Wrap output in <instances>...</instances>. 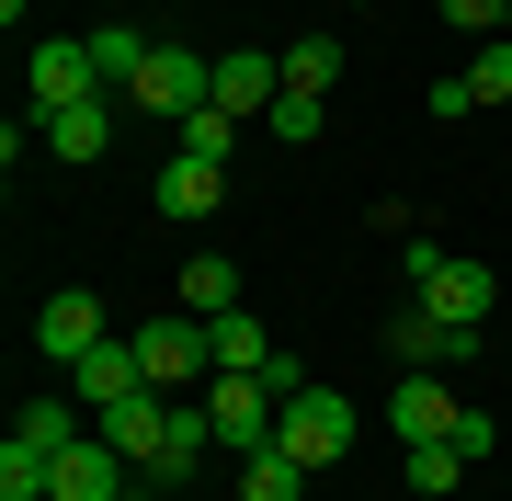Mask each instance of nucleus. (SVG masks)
I'll return each mask as SVG.
<instances>
[{
	"label": "nucleus",
	"mask_w": 512,
	"mask_h": 501,
	"mask_svg": "<svg viewBox=\"0 0 512 501\" xmlns=\"http://www.w3.org/2000/svg\"><path fill=\"white\" fill-rule=\"evenodd\" d=\"M456 479H467V456H456V445H410V490H421V501H444Z\"/></svg>",
	"instance_id": "5701e85b"
},
{
	"label": "nucleus",
	"mask_w": 512,
	"mask_h": 501,
	"mask_svg": "<svg viewBox=\"0 0 512 501\" xmlns=\"http://www.w3.org/2000/svg\"><path fill=\"white\" fill-rule=\"evenodd\" d=\"M35 137L57 160H103L114 149V103H69V114H35Z\"/></svg>",
	"instance_id": "dca6fc26"
},
{
	"label": "nucleus",
	"mask_w": 512,
	"mask_h": 501,
	"mask_svg": "<svg viewBox=\"0 0 512 501\" xmlns=\"http://www.w3.org/2000/svg\"><path fill=\"white\" fill-rule=\"evenodd\" d=\"M183 149H194V160H228V149H239V114H217V103L183 114Z\"/></svg>",
	"instance_id": "393cba45"
},
{
	"label": "nucleus",
	"mask_w": 512,
	"mask_h": 501,
	"mask_svg": "<svg viewBox=\"0 0 512 501\" xmlns=\"http://www.w3.org/2000/svg\"><path fill=\"white\" fill-rule=\"evenodd\" d=\"M205 456H217V422H205V399H194V410H171V433H160V456H148L137 479H148V490L171 501V490H183V479H194Z\"/></svg>",
	"instance_id": "1a4fd4ad"
},
{
	"label": "nucleus",
	"mask_w": 512,
	"mask_h": 501,
	"mask_svg": "<svg viewBox=\"0 0 512 501\" xmlns=\"http://www.w3.org/2000/svg\"><path fill=\"white\" fill-rule=\"evenodd\" d=\"M126 103L137 114H171V126H183V114H205V103H217V57H194V46H148V69L126 80Z\"/></svg>",
	"instance_id": "f257e3e1"
},
{
	"label": "nucleus",
	"mask_w": 512,
	"mask_h": 501,
	"mask_svg": "<svg viewBox=\"0 0 512 501\" xmlns=\"http://www.w3.org/2000/svg\"><path fill=\"white\" fill-rule=\"evenodd\" d=\"M69 388H80V410H114V399H137V388H148V365H137V331H126V342H92V353L69 365Z\"/></svg>",
	"instance_id": "f8f14e48"
},
{
	"label": "nucleus",
	"mask_w": 512,
	"mask_h": 501,
	"mask_svg": "<svg viewBox=\"0 0 512 501\" xmlns=\"http://www.w3.org/2000/svg\"><path fill=\"white\" fill-rule=\"evenodd\" d=\"M92 342H103V297H92V285H57V297L35 308V353H57V365H80Z\"/></svg>",
	"instance_id": "0eeeda50"
},
{
	"label": "nucleus",
	"mask_w": 512,
	"mask_h": 501,
	"mask_svg": "<svg viewBox=\"0 0 512 501\" xmlns=\"http://www.w3.org/2000/svg\"><path fill=\"white\" fill-rule=\"evenodd\" d=\"M444 445H456V456L478 467V456H490V445H501V433H490V410H456V433H444Z\"/></svg>",
	"instance_id": "cd10ccee"
},
{
	"label": "nucleus",
	"mask_w": 512,
	"mask_h": 501,
	"mask_svg": "<svg viewBox=\"0 0 512 501\" xmlns=\"http://www.w3.org/2000/svg\"><path fill=\"white\" fill-rule=\"evenodd\" d=\"M148 46H160V35H137V23H92V69H103V92L148 69Z\"/></svg>",
	"instance_id": "6ab92c4d"
},
{
	"label": "nucleus",
	"mask_w": 512,
	"mask_h": 501,
	"mask_svg": "<svg viewBox=\"0 0 512 501\" xmlns=\"http://www.w3.org/2000/svg\"><path fill=\"white\" fill-rule=\"evenodd\" d=\"M92 422H103V445L126 456V467H148V456H160V433H171V399H160V388H137V399L92 410Z\"/></svg>",
	"instance_id": "4468645a"
},
{
	"label": "nucleus",
	"mask_w": 512,
	"mask_h": 501,
	"mask_svg": "<svg viewBox=\"0 0 512 501\" xmlns=\"http://www.w3.org/2000/svg\"><path fill=\"white\" fill-rule=\"evenodd\" d=\"M387 353H399L410 376H444V365H456V353H478V342H467V331H444V319H433V308L410 297L399 319H387Z\"/></svg>",
	"instance_id": "9b49d317"
},
{
	"label": "nucleus",
	"mask_w": 512,
	"mask_h": 501,
	"mask_svg": "<svg viewBox=\"0 0 512 501\" xmlns=\"http://www.w3.org/2000/svg\"><path fill=\"white\" fill-rule=\"evenodd\" d=\"M126 501H160V490H148V479H137V490H126Z\"/></svg>",
	"instance_id": "c85d7f7f"
},
{
	"label": "nucleus",
	"mask_w": 512,
	"mask_h": 501,
	"mask_svg": "<svg viewBox=\"0 0 512 501\" xmlns=\"http://www.w3.org/2000/svg\"><path fill=\"white\" fill-rule=\"evenodd\" d=\"M501 12H512V0H444V23H456V35H501Z\"/></svg>",
	"instance_id": "bb28decb"
},
{
	"label": "nucleus",
	"mask_w": 512,
	"mask_h": 501,
	"mask_svg": "<svg viewBox=\"0 0 512 501\" xmlns=\"http://www.w3.org/2000/svg\"><path fill=\"white\" fill-rule=\"evenodd\" d=\"M308 490V467H296L285 445H262V456H239V501H296Z\"/></svg>",
	"instance_id": "a211bd4d"
},
{
	"label": "nucleus",
	"mask_w": 512,
	"mask_h": 501,
	"mask_svg": "<svg viewBox=\"0 0 512 501\" xmlns=\"http://www.w3.org/2000/svg\"><path fill=\"white\" fill-rule=\"evenodd\" d=\"M205 331H217V376H262V365H274V331H262L251 308H228V319H205Z\"/></svg>",
	"instance_id": "f3484780"
},
{
	"label": "nucleus",
	"mask_w": 512,
	"mask_h": 501,
	"mask_svg": "<svg viewBox=\"0 0 512 501\" xmlns=\"http://www.w3.org/2000/svg\"><path fill=\"white\" fill-rule=\"evenodd\" d=\"M12 433H23V445H46V456H69V445H80V399H23Z\"/></svg>",
	"instance_id": "412c9836"
},
{
	"label": "nucleus",
	"mask_w": 512,
	"mask_h": 501,
	"mask_svg": "<svg viewBox=\"0 0 512 501\" xmlns=\"http://www.w3.org/2000/svg\"><path fill=\"white\" fill-rule=\"evenodd\" d=\"M183 308H194V319H228V308H239V274H228L217 251H194V262H183Z\"/></svg>",
	"instance_id": "aec40b11"
},
{
	"label": "nucleus",
	"mask_w": 512,
	"mask_h": 501,
	"mask_svg": "<svg viewBox=\"0 0 512 501\" xmlns=\"http://www.w3.org/2000/svg\"><path fill=\"white\" fill-rule=\"evenodd\" d=\"M205 422H217V456H262L274 422H285V399H274V376H217L205 388Z\"/></svg>",
	"instance_id": "7ed1b4c3"
},
{
	"label": "nucleus",
	"mask_w": 512,
	"mask_h": 501,
	"mask_svg": "<svg viewBox=\"0 0 512 501\" xmlns=\"http://www.w3.org/2000/svg\"><path fill=\"white\" fill-rule=\"evenodd\" d=\"M137 365H148V388H194V376L205 365H217V331H205V319L194 308H171V319H148V331H137Z\"/></svg>",
	"instance_id": "20e7f679"
},
{
	"label": "nucleus",
	"mask_w": 512,
	"mask_h": 501,
	"mask_svg": "<svg viewBox=\"0 0 512 501\" xmlns=\"http://www.w3.org/2000/svg\"><path fill=\"white\" fill-rule=\"evenodd\" d=\"M262 126H274V137H285V149H308V137H319V92H285L274 114H262Z\"/></svg>",
	"instance_id": "a878e982"
},
{
	"label": "nucleus",
	"mask_w": 512,
	"mask_h": 501,
	"mask_svg": "<svg viewBox=\"0 0 512 501\" xmlns=\"http://www.w3.org/2000/svg\"><path fill=\"white\" fill-rule=\"evenodd\" d=\"M148 205H160V217H217V205H228V160L171 149V160H160V183H148Z\"/></svg>",
	"instance_id": "6e6552de"
},
{
	"label": "nucleus",
	"mask_w": 512,
	"mask_h": 501,
	"mask_svg": "<svg viewBox=\"0 0 512 501\" xmlns=\"http://www.w3.org/2000/svg\"><path fill=\"white\" fill-rule=\"evenodd\" d=\"M23 103L35 114H69V103H103V69H92V35H57L23 57Z\"/></svg>",
	"instance_id": "39448f33"
},
{
	"label": "nucleus",
	"mask_w": 512,
	"mask_h": 501,
	"mask_svg": "<svg viewBox=\"0 0 512 501\" xmlns=\"http://www.w3.org/2000/svg\"><path fill=\"white\" fill-rule=\"evenodd\" d=\"M421 308H433L444 331H467V342H478V319L501 308V274H490V262H467V251H444L433 274H421Z\"/></svg>",
	"instance_id": "423d86ee"
},
{
	"label": "nucleus",
	"mask_w": 512,
	"mask_h": 501,
	"mask_svg": "<svg viewBox=\"0 0 512 501\" xmlns=\"http://www.w3.org/2000/svg\"><path fill=\"white\" fill-rule=\"evenodd\" d=\"M274 445H285V456H296V467H308V479H319L330 456H353V399H342V388H319V376H308V388L285 399Z\"/></svg>",
	"instance_id": "f03ea898"
},
{
	"label": "nucleus",
	"mask_w": 512,
	"mask_h": 501,
	"mask_svg": "<svg viewBox=\"0 0 512 501\" xmlns=\"http://www.w3.org/2000/svg\"><path fill=\"white\" fill-rule=\"evenodd\" d=\"M274 103H285V57L228 46V57H217V114H274Z\"/></svg>",
	"instance_id": "9d476101"
},
{
	"label": "nucleus",
	"mask_w": 512,
	"mask_h": 501,
	"mask_svg": "<svg viewBox=\"0 0 512 501\" xmlns=\"http://www.w3.org/2000/svg\"><path fill=\"white\" fill-rule=\"evenodd\" d=\"M342 80V35H296L285 46V92H330Z\"/></svg>",
	"instance_id": "4be33fe9"
},
{
	"label": "nucleus",
	"mask_w": 512,
	"mask_h": 501,
	"mask_svg": "<svg viewBox=\"0 0 512 501\" xmlns=\"http://www.w3.org/2000/svg\"><path fill=\"white\" fill-rule=\"evenodd\" d=\"M478 103H512V35H478V69H467Z\"/></svg>",
	"instance_id": "b1692460"
},
{
	"label": "nucleus",
	"mask_w": 512,
	"mask_h": 501,
	"mask_svg": "<svg viewBox=\"0 0 512 501\" xmlns=\"http://www.w3.org/2000/svg\"><path fill=\"white\" fill-rule=\"evenodd\" d=\"M114 467H126V456H114L103 433H80V445L57 456V490H46V501H126V479H114Z\"/></svg>",
	"instance_id": "2eb2a0df"
},
{
	"label": "nucleus",
	"mask_w": 512,
	"mask_h": 501,
	"mask_svg": "<svg viewBox=\"0 0 512 501\" xmlns=\"http://www.w3.org/2000/svg\"><path fill=\"white\" fill-rule=\"evenodd\" d=\"M387 433H399V445H444V433H456L444 376H399V388H387Z\"/></svg>",
	"instance_id": "ddd939ff"
}]
</instances>
